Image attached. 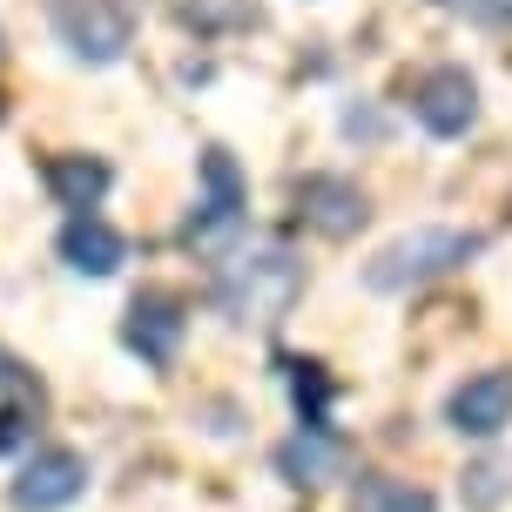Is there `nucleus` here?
<instances>
[{
	"mask_svg": "<svg viewBox=\"0 0 512 512\" xmlns=\"http://www.w3.org/2000/svg\"><path fill=\"white\" fill-rule=\"evenodd\" d=\"M479 250H486V236H479V230L425 223V230L391 236V243L364 263V290H378V297H405V290H418V283H438V277H452V270H465Z\"/></svg>",
	"mask_w": 512,
	"mask_h": 512,
	"instance_id": "f257e3e1",
	"label": "nucleus"
},
{
	"mask_svg": "<svg viewBox=\"0 0 512 512\" xmlns=\"http://www.w3.org/2000/svg\"><path fill=\"white\" fill-rule=\"evenodd\" d=\"M304 290V263L283 250V243H263L250 256H230L216 263V283H209V304L223 310L230 324H270L297 304Z\"/></svg>",
	"mask_w": 512,
	"mask_h": 512,
	"instance_id": "f03ea898",
	"label": "nucleus"
},
{
	"mask_svg": "<svg viewBox=\"0 0 512 512\" xmlns=\"http://www.w3.org/2000/svg\"><path fill=\"white\" fill-rule=\"evenodd\" d=\"M41 7H48L54 41L75 54L81 68H115L135 48V21H142L135 0H41Z\"/></svg>",
	"mask_w": 512,
	"mask_h": 512,
	"instance_id": "7ed1b4c3",
	"label": "nucleus"
},
{
	"mask_svg": "<svg viewBox=\"0 0 512 512\" xmlns=\"http://www.w3.org/2000/svg\"><path fill=\"white\" fill-rule=\"evenodd\" d=\"M196 176H203V196H196L189 223H182V243L216 256L230 236L250 230V182H243V169H236V155L223 149V142H209V149H203Z\"/></svg>",
	"mask_w": 512,
	"mask_h": 512,
	"instance_id": "20e7f679",
	"label": "nucleus"
},
{
	"mask_svg": "<svg viewBox=\"0 0 512 512\" xmlns=\"http://www.w3.org/2000/svg\"><path fill=\"white\" fill-rule=\"evenodd\" d=\"M411 122L425 128V135H438V142L472 135V128H479V75H472V68H459V61L425 68V75H418V88H411Z\"/></svg>",
	"mask_w": 512,
	"mask_h": 512,
	"instance_id": "39448f33",
	"label": "nucleus"
},
{
	"mask_svg": "<svg viewBox=\"0 0 512 512\" xmlns=\"http://www.w3.org/2000/svg\"><path fill=\"white\" fill-rule=\"evenodd\" d=\"M182 337H189V304H182L176 290H162V283L135 290V304H128V317H122L128 358H142L149 371H169V364L182 358Z\"/></svg>",
	"mask_w": 512,
	"mask_h": 512,
	"instance_id": "423d86ee",
	"label": "nucleus"
},
{
	"mask_svg": "<svg viewBox=\"0 0 512 512\" xmlns=\"http://www.w3.org/2000/svg\"><path fill=\"white\" fill-rule=\"evenodd\" d=\"M88 459H81L75 445H41L34 459L21 465V479L7 486V506L14 512H68L88 499Z\"/></svg>",
	"mask_w": 512,
	"mask_h": 512,
	"instance_id": "0eeeda50",
	"label": "nucleus"
},
{
	"mask_svg": "<svg viewBox=\"0 0 512 512\" xmlns=\"http://www.w3.org/2000/svg\"><path fill=\"white\" fill-rule=\"evenodd\" d=\"M290 203H297V216H304L310 230L331 236V243H344V236H358L364 223H371V196H364L351 176H331V169H310V176H297Z\"/></svg>",
	"mask_w": 512,
	"mask_h": 512,
	"instance_id": "6e6552de",
	"label": "nucleus"
},
{
	"mask_svg": "<svg viewBox=\"0 0 512 512\" xmlns=\"http://www.w3.org/2000/svg\"><path fill=\"white\" fill-rule=\"evenodd\" d=\"M445 425L459 438H499L512 425V364H486L445 398Z\"/></svg>",
	"mask_w": 512,
	"mask_h": 512,
	"instance_id": "1a4fd4ad",
	"label": "nucleus"
},
{
	"mask_svg": "<svg viewBox=\"0 0 512 512\" xmlns=\"http://www.w3.org/2000/svg\"><path fill=\"white\" fill-rule=\"evenodd\" d=\"M277 479L283 486H331V479H344V465H351V445L331 432V425H297V432L277 445Z\"/></svg>",
	"mask_w": 512,
	"mask_h": 512,
	"instance_id": "9d476101",
	"label": "nucleus"
},
{
	"mask_svg": "<svg viewBox=\"0 0 512 512\" xmlns=\"http://www.w3.org/2000/svg\"><path fill=\"white\" fill-rule=\"evenodd\" d=\"M54 250H61V263H68L75 277H95V283H102V277H115V270L128 263V236L115 230L108 216H95V209H88V216H68V223H61Z\"/></svg>",
	"mask_w": 512,
	"mask_h": 512,
	"instance_id": "9b49d317",
	"label": "nucleus"
},
{
	"mask_svg": "<svg viewBox=\"0 0 512 512\" xmlns=\"http://www.w3.org/2000/svg\"><path fill=\"white\" fill-rule=\"evenodd\" d=\"M41 182H48V196L68 216H88V209H102V196L115 189V169H108L102 155H81V149H61L41 162Z\"/></svg>",
	"mask_w": 512,
	"mask_h": 512,
	"instance_id": "f8f14e48",
	"label": "nucleus"
},
{
	"mask_svg": "<svg viewBox=\"0 0 512 512\" xmlns=\"http://www.w3.org/2000/svg\"><path fill=\"white\" fill-rule=\"evenodd\" d=\"M283 364V384L297 398V418L304 425H331V405H337V378L324 371L317 358H277Z\"/></svg>",
	"mask_w": 512,
	"mask_h": 512,
	"instance_id": "ddd939ff",
	"label": "nucleus"
},
{
	"mask_svg": "<svg viewBox=\"0 0 512 512\" xmlns=\"http://www.w3.org/2000/svg\"><path fill=\"white\" fill-rule=\"evenodd\" d=\"M351 512H438V499L411 479H391V472H364L358 492H351Z\"/></svg>",
	"mask_w": 512,
	"mask_h": 512,
	"instance_id": "4468645a",
	"label": "nucleus"
},
{
	"mask_svg": "<svg viewBox=\"0 0 512 512\" xmlns=\"http://www.w3.org/2000/svg\"><path fill=\"white\" fill-rule=\"evenodd\" d=\"M0 391H7L14 405H34V411H48V384L34 378V371H27V364L14 358L7 344H0Z\"/></svg>",
	"mask_w": 512,
	"mask_h": 512,
	"instance_id": "2eb2a0df",
	"label": "nucleus"
},
{
	"mask_svg": "<svg viewBox=\"0 0 512 512\" xmlns=\"http://www.w3.org/2000/svg\"><path fill=\"white\" fill-rule=\"evenodd\" d=\"M34 418H41L34 405H14V398L0 405V459H14L27 438H34Z\"/></svg>",
	"mask_w": 512,
	"mask_h": 512,
	"instance_id": "dca6fc26",
	"label": "nucleus"
},
{
	"mask_svg": "<svg viewBox=\"0 0 512 512\" xmlns=\"http://www.w3.org/2000/svg\"><path fill=\"white\" fill-rule=\"evenodd\" d=\"M506 465H499V459H486V465H479V472H472V486H465V499H472V506H499V499H506Z\"/></svg>",
	"mask_w": 512,
	"mask_h": 512,
	"instance_id": "f3484780",
	"label": "nucleus"
},
{
	"mask_svg": "<svg viewBox=\"0 0 512 512\" xmlns=\"http://www.w3.org/2000/svg\"><path fill=\"white\" fill-rule=\"evenodd\" d=\"M479 14H486V21H499V27H512V0H479Z\"/></svg>",
	"mask_w": 512,
	"mask_h": 512,
	"instance_id": "a211bd4d",
	"label": "nucleus"
},
{
	"mask_svg": "<svg viewBox=\"0 0 512 512\" xmlns=\"http://www.w3.org/2000/svg\"><path fill=\"white\" fill-rule=\"evenodd\" d=\"M432 7H479V0H432Z\"/></svg>",
	"mask_w": 512,
	"mask_h": 512,
	"instance_id": "6ab92c4d",
	"label": "nucleus"
}]
</instances>
